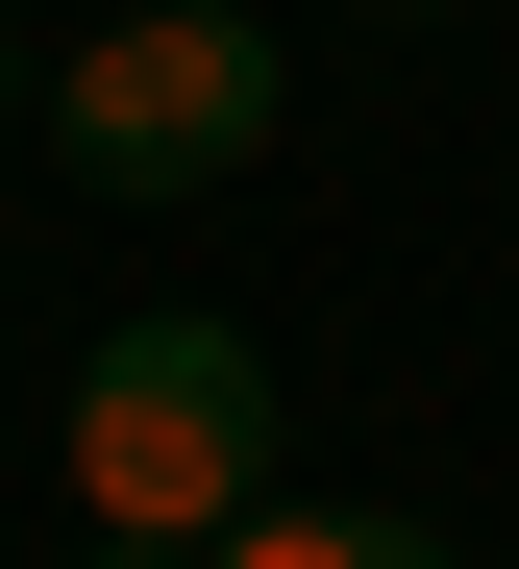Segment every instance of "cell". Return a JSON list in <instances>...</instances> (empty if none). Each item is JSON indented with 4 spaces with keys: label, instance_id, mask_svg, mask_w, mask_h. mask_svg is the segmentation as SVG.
<instances>
[{
    "label": "cell",
    "instance_id": "277c9868",
    "mask_svg": "<svg viewBox=\"0 0 519 569\" xmlns=\"http://www.w3.org/2000/svg\"><path fill=\"white\" fill-rule=\"evenodd\" d=\"M99 569H198V545H99Z\"/></svg>",
    "mask_w": 519,
    "mask_h": 569
},
{
    "label": "cell",
    "instance_id": "3957f363",
    "mask_svg": "<svg viewBox=\"0 0 519 569\" xmlns=\"http://www.w3.org/2000/svg\"><path fill=\"white\" fill-rule=\"evenodd\" d=\"M198 569H446L421 520H371V496H272V520H223Z\"/></svg>",
    "mask_w": 519,
    "mask_h": 569
},
{
    "label": "cell",
    "instance_id": "5b68a950",
    "mask_svg": "<svg viewBox=\"0 0 519 569\" xmlns=\"http://www.w3.org/2000/svg\"><path fill=\"white\" fill-rule=\"evenodd\" d=\"M396 26H446V0H396Z\"/></svg>",
    "mask_w": 519,
    "mask_h": 569
},
{
    "label": "cell",
    "instance_id": "6da1fadb",
    "mask_svg": "<svg viewBox=\"0 0 519 569\" xmlns=\"http://www.w3.org/2000/svg\"><path fill=\"white\" fill-rule=\"evenodd\" d=\"M74 520L99 545H223V520H272V347L198 322V298L99 322L74 347Z\"/></svg>",
    "mask_w": 519,
    "mask_h": 569
},
{
    "label": "cell",
    "instance_id": "7a4b0ae2",
    "mask_svg": "<svg viewBox=\"0 0 519 569\" xmlns=\"http://www.w3.org/2000/svg\"><path fill=\"white\" fill-rule=\"evenodd\" d=\"M50 149H74V199H223V173H272V26L248 0H124V26H74Z\"/></svg>",
    "mask_w": 519,
    "mask_h": 569
}]
</instances>
